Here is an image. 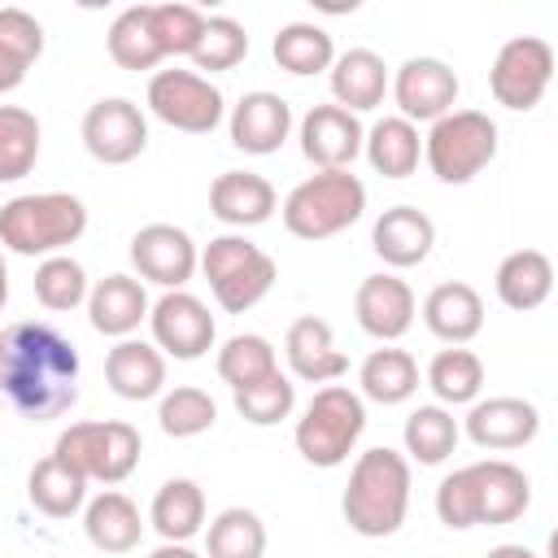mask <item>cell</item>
Returning a JSON list of instances; mask_svg holds the SVG:
<instances>
[{"mask_svg":"<svg viewBox=\"0 0 558 558\" xmlns=\"http://www.w3.org/2000/svg\"><path fill=\"white\" fill-rule=\"evenodd\" d=\"M0 397L31 423L61 418L78 401V349L48 323L0 331Z\"/></svg>","mask_w":558,"mask_h":558,"instance_id":"obj_1","label":"cell"},{"mask_svg":"<svg viewBox=\"0 0 558 558\" xmlns=\"http://www.w3.org/2000/svg\"><path fill=\"white\" fill-rule=\"evenodd\" d=\"M340 510L357 536H371V541L392 536L410 510V458L388 445L357 453Z\"/></svg>","mask_w":558,"mask_h":558,"instance_id":"obj_2","label":"cell"},{"mask_svg":"<svg viewBox=\"0 0 558 558\" xmlns=\"http://www.w3.org/2000/svg\"><path fill=\"white\" fill-rule=\"evenodd\" d=\"M87 231V205L70 192H31L0 205V244L17 257H52Z\"/></svg>","mask_w":558,"mask_h":558,"instance_id":"obj_3","label":"cell"},{"mask_svg":"<svg viewBox=\"0 0 558 558\" xmlns=\"http://www.w3.org/2000/svg\"><path fill=\"white\" fill-rule=\"evenodd\" d=\"M279 214L296 240H331L366 214V183L353 170H318L283 196Z\"/></svg>","mask_w":558,"mask_h":558,"instance_id":"obj_4","label":"cell"},{"mask_svg":"<svg viewBox=\"0 0 558 558\" xmlns=\"http://www.w3.org/2000/svg\"><path fill=\"white\" fill-rule=\"evenodd\" d=\"M362 432H366V401L344 384H323L310 397L305 414L296 418L292 440H296V453L310 466L327 471V466H340L353 453Z\"/></svg>","mask_w":558,"mask_h":558,"instance_id":"obj_5","label":"cell"},{"mask_svg":"<svg viewBox=\"0 0 558 558\" xmlns=\"http://www.w3.org/2000/svg\"><path fill=\"white\" fill-rule=\"evenodd\" d=\"M209 279V292L214 301L227 310V314H244L253 310L279 279V266L266 248H257L253 240L244 235H214L205 248H201V262H196Z\"/></svg>","mask_w":558,"mask_h":558,"instance_id":"obj_6","label":"cell"},{"mask_svg":"<svg viewBox=\"0 0 558 558\" xmlns=\"http://www.w3.org/2000/svg\"><path fill=\"white\" fill-rule=\"evenodd\" d=\"M140 432L122 418H92V423H70L57 445L52 458H61L70 471H78L87 484H122L135 466H140Z\"/></svg>","mask_w":558,"mask_h":558,"instance_id":"obj_7","label":"cell"},{"mask_svg":"<svg viewBox=\"0 0 558 558\" xmlns=\"http://www.w3.org/2000/svg\"><path fill=\"white\" fill-rule=\"evenodd\" d=\"M423 157L440 183H471L497 157V122L480 109H449L423 135Z\"/></svg>","mask_w":558,"mask_h":558,"instance_id":"obj_8","label":"cell"},{"mask_svg":"<svg viewBox=\"0 0 558 558\" xmlns=\"http://www.w3.org/2000/svg\"><path fill=\"white\" fill-rule=\"evenodd\" d=\"M148 109H153V118H161L166 126H174L183 135H209L222 122L227 100L196 70H157L148 78Z\"/></svg>","mask_w":558,"mask_h":558,"instance_id":"obj_9","label":"cell"},{"mask_svg":"<svg viewBox=\"0 0 558 558\" xmlns=\"http://www.w3.org/2000/svg\"><path fill=\"white\" fill-rule=\"evenodd\" d=\"M549 83H554V48L541 35H514L497 48L493 70H488V87L497 105L527 113L541 105Z\"/></svg>","mask_w":558,"mask_h":558,"instance_id":"obj_10","label":"cell"},{"mask_svg":"<svg viewBox=\"0 0 558 558\" xmlns=\"http://www.w3.org/2000/svg\"><path fill=\"white\" fill-rule=\"evenodd\" d=\"M148 327H153V344L166 353V357H179V362H196L214 349V336H218V323L209 314V305L192 292H161L153 305H148Z\"/></svg>","mask_w":558,"mask_h":558,"instance_id":"obj_11","label":"cell"},{"mask_svg":"<svg viewBox=\"0 0 558 558\" xmlns=\"http://www.w3.org/2000/svg\"><path fill=\"white\" fill-rule=\"evenodd\" d=\"M83 148L105 166H126L148 148V118L126 96H105L83 113Z\"/></svg>","mask_w":558,"mask_h":558,"instance_id":"obj_12","label":"cell"},{"mask_svg":"<svg viewBox=\"0 0 558 558\" xmlns=\"http://www.w3.org/2000/svg\"><path fill=\"white\" fill-rule=\"evenodd\" d=\"M388 87H392V100H397L401 118L414 122V126L445 118L458 105V92H462L453 65L440 61V57H410V61H401L397 74L388 78Z\"/></svg>","mask_w":558,"mask_h":558,"instance_id":"obj_13","label":"cell"},{"mask_svg":"<svg viewBox=\"0 0 558 558\" xmlns=\"http://www.w3.org/2000/svg\"><path fill=\"white\" fill-rule=\"evenodd\" d=\"M196 262H201V253H196L192 235L183 227H174V222H148V227H140L131 235L135 275L157 283V288H166V292H179L196 275Z\"/></svg>","mask_w":558,"mask_h":558,"instance_id":"obj_14","label":"cell"},{"mask_svg":"<svg viewBox=\"0 0 558 558\" xmlns=\"http://www.w3.org/2000/svg\"><path fill=\"white\" fill-rule=\"evenodd\" d=\"M471 480V506H475V527H501L523 519V510L532 506V480L523 475V466L506 462V458H484L466 466Z\"/></svg>","mask_w":558,"mask_h":558,"instance_id":"obj_15","label":"cell"},{"mask_svg":"<svg viewBox=\"0 0 558 558\" xmlns=\"http://www.w3.org/2000/svg\"><path fill=\"white\" fill-rule=\"evenodd\" d=\"M301 153L310 166L318 170H349L353 157L362 153V122L357 113L340 109V105H314L305 118H301Z\"/></svg>","mask_w":558,"mask_h":558,"instance_id":"obj_16","label":"cell"},{"mask_svg":"<svg viewBox=\"0 0 558 558\" xmlns=\"http://www.w3.org/2000/svg\"><path fill=\"white\" fill-rule=\"evenodd\" d=\"M462 432L480 449H523L541 432V410L523 397H484V401H471Z\"/></svg>","mask_w":558,"mask_h":558,"instance_id":"obj_17","label":"cell"},{"mask_svg":"<svg viewBox=\"0 0 558 558\" xmlns=\"http://www.w3.org/2000/svg\"><path fill=\"white\" fill-rule=\"evenodd\" d=\"M353 314L366 336L392 344L414 327V292L397 275H366L353 292Z\"/></svg>","mask_w":558,"mask_h":558,"instance_id":"obj_18","label":"cell"},{"mask_svg":"<svg viewBox=\"0 0 558 558\" xmlns=\"http://www.w3.org/2000/svg\"><path fill=\"white\" fill-rule=\"evenodd\" d=\"M227 126H231V144L240 153L266 157V153H279L283 140L292 135V105L279 92H244L231 105Z\"/></svg>","mask_w":558,"mask_h":558,"instance_id":"obj_19","label":"cell"},{"mask_svg":"<svg viewBox=\"0 0 558 558\" xmlns=\"http://www.w3.org/2000/svg\"><path fill=\"white\" fill-rule=\"evenodd\" d=\"M432 244H436V222L414 205H392L371 227V248L392 270H410V266L427 262Z\"/></svg>","mask_w":558,"mask_h":558,"instance_id":"obj_20","label":"cell"},{"mask_svg":"<svg viewBox=\"0 0 558 558\" xmlns=\"http://www.w3.org/2000/svg\"><path fill=\"white\" fill-rule=\"evenodd\" d=\"M283 353H288L292 375L305 379V384H336V379L349 371V357L336 349L331 323L318 318V314H301V318L288 327Z\"/></svg>","mask_w":558,"mask_h":558,"instance_id":"obj_21","label":"cell"},{"mask_svg":"<svg viewBox=\"0 0 558 558\" xmlns=\"http://www.w3.org/2000/svg\"><path fill=\"white\" fill-rule=\"evenodd\" d=\"M279 209V196L266 174L253 170H222L209 183V214L227 227H262Z\"/></svg>","mask_w":558,"mask_h":558,"instance_id":"obj_22","label":"cell"},{"mask_svg":"<svg viewBox=\"0 0 558 558\" xmlns=\"http://www.w3.org/2000/svg\"><path fill=\"white\" fill-rule=\"evenodd\" d=\"M105 379L122 401H153L166 392V353L148 340H118L105 357Z\"/></svg>","mask_w":558,"mask_h":558,"instance_id":"obj_23","label":"cell"},{"mask_svg":"<svg viewBox=\"0 0 558 558\" xmlns=\"http://www.w3.org/2000/svg\"><path fill=\"white\" fill-rule=\"evenodd\" d=\"M87 318L100 336L126 340L148 318V292L135 275H105L87 292Z\"/></svg>","mask_w":558,"mask_h":558,"instance_id":"obj_24","label":"cell"},{"mask_svg":"<svg viewBox=\"0 0 558 558\" xmlns=\"http://www.w3.org/2000/svg\"><path fill=\"white\" fill-rule=\"evenodd\" d=\"M423 323L436 340L445 344H466L484 331V301L471 283L462 279H449V283H436L423 301Z\"/></svg>","mask_w":558,"mask_h":558,"instance_id":"obj_25","label":"cell"},{"mask_svg":"<svg viewBox=\"0 0 558 558\" xmlns=\"http://www.w3.org/2000/svg\"><path fill=\"white\" fill-rule=\"evenodd\" d=\"M83 532L100 554H131L144 536V519L126 493L105 488L83 506Z\"/></svg>","mask_w":558,"mask_h":558,"instance_id":"obj_26","label":"cell"},{"mask_svg":"<svg viewBox=\"0 0 558 558\" xmlns=\"http://www.w3.org/2000/svg\"><path fill=\"white\" fill-rule=\"evenodd\" d=\"M388 65L379 52L371 48H349L331 61V96L340 109L349 113H366L375 105H384V92H388Z\"/></svg>","mask_w":558,"mask_h":558,"instance_id":"obj_27","label":"cell"},{"mask_svg":"<svg viewBox=\"0 0 558 558\" xmlns=\"http://www.w3.org/2000/svg\"><path fill=\"white\" fill-rule=\"evenodd\" d=\"M493 283H497V296H501L506 310L527 314V310H536V305L549 301V292H554V262L541 248L506 253L501 266H497V275H493Z\"/></svg>","mask_w":558,"mask_h":558,"instance_id":"obj_28","label":"cell"},{"mask_svg":"<svg viewBox=\"0 0 558 558\" xmlns=\"http://www.w3.org/2000/svg\"><path fill=\"white\" fill-rule=\"evenodd\" d=\"M362 153L371 161L375 174L384 179H410L418 170V157H423V135L414 122H405L401 113L392 118H379L366 135H362Z\"/></svg>","mask_w":558,"mask_h":558,"instance_id":"obj_29","label":"cell"},{"mask_svg":"<svg viewBox=\"0 0 558 558\" xmlns=\"http://www.w3.org/2000/svg\"><path fill=\"white\" fill-rule=\"evenodd\" d=\"M148 523L161 541L187 545L205 527V488L196 480H166L148 506Z\"/></svg>","mask_w":558,"mask_h":558,"instance_id":"obj_30","label":"cell"},{"mask_svg":"<svg viewBox=\"0 0 558 558\" xmlns=\"http://www.w3.org/2000/svg\"><path fill=\"white\" fill-rule=\"evenodd\" d=\"M357 397L375 405H401L418 392V362L405 349H371L357 366Z\"/></svg>","mask_w":558,"mask_h":558,"instance_id":"obj_31","label":"cell"},{"mask_svg":"<svg viewBox=\"0 0 558 558\" xmlns=\"http://www.w3.org/2000/svg\"><path fill=\"white\" fill-rule=\"evenodd\" d=\"M26 497L39 514L48 519H70L87 506V480L78 471H70L61 458H39L31 466V480H26Z\"/></svg>","mask_w":558,"mask_h":558,"instance_id":"obj_32","label":"cell"},{"mask_svg":"<svg viewBox=\"0 0 558 558\" xmlns=\"http://www.w3.org/2000/svg\"><path fill=\"white\" fill-rule=\"evenodd\" d=\"M458 436H462V427L449 405H418V410H410V418L401 427L405 453L418 466H440L458 449Z\"/></svg>","mask_w":558,"mask_h":558,"instance_id":"obj_33","label":"cell"},{"mask_svg":"<svg viewBox=\"0 0 558 558\" xmlns=\"http://www.w3.org/2000/svg\"><path fill=\"white\" fill-rule=\"evenodd\" d=\"M427 388L436 392V405H471L484 388V362L480 353L449 344L427 362Z\"/></svg>","mask_w":558,"mask_h":558,"instance_id":"obj_34","label":"cell"},{"mask_svg":"<svg viewBox=\"0 0 558 558\" xmlns=\"http://www.w3.org/2000/svg\"><path fill=\"white\" fill-rule=\"evenodd\" d=\"M270 52H275L279 70H288V74H296V78L323 74V70H331V61H336L331 35H327L323 26H314V22H288V26H279Z\"/></svg>","mask_w":558,"mask_h":558,"instance_id":"obj_35","label":"cell"},{"mask_svg":"<svg viewBox=\"0 0 558 558\" xmlns=\"http://www.w3.org/2000/svg\"><path fill=\"white\" fill-rule=\"evenodd\" d=\"M266 554V523L248 506H227L205 527V558H262Z\"/></svg>","mask_w":558,"mask_h":558,"instance_id":"obj_36","label":"cell"},{"mask_svg":"<svg viewBox=\"0 0 558 558\" xmlns=\"http://www.w3.org/2000/svg\"><path fill=\"white\" fill-rule=\"evenodd\" d=\"M39 161V118L22 105H0V183H17Z\"/></svg>","mask_w":558,"mask_h":558,"instance_id":"obj_37","label":"cell"},{"mask_svg":"<svg viewBox=\"0 0 558 558\" xmlns=\"http://www.w3.org/2000/svg\"><path fill=\"white\" fill-rule=\"evenodd\" d=\"M109 57L122 65V70H157L166 57L153 39V26H148V4H131L122 9L113 22H109Z\"/></svg>","mask_w":558,"mask_h":558,"instance_id":"obj_38","label":"cell"},{"mask_svg":"<svg viewBox=\"0 0 558 558\" xmlns=\"http://www.w3.org/2000/svg\"><path fill=\"white\" fill-rule=\"evenodd\" d=\"M92 283H87V270L83 262H74L70 253H52L35 266V301L52 314H65V310H78L87 301Z\"/></svg>","mask_w":558,"mask_h":558,"instance_id":"obj_39","label":"cell"},{"mask_svg":"<svg viewBox=\"0 0 558 558\" xmlns=\"http://www.w3.org/2000/svg\"><path fill=\"white\" fill-rule=\"evenodd\" d=\"M279 371V357H275V344L257 331H244V336H231L222 349H218V379L235 388H248L266 375Z\"/></svg>","mask_w":558,"mask_h":558,"instance_id":"obj_40","label":"cell"},{"mask_svg":"<svg viewBox=\"0 0 558 558\" xmlns=\"http://www.w3.org/2000/svg\"><path fill=\"white\" fill-rule=\"evenodd\" d=\"M157 423L166 436L174 440H187V436H201L218 423V405L205 388L196 384H179L170 392H161V405H157Z\"/></svg>","mask_w":558,"mask_h":558,"instance_id":"obj_41","label":"cell"},{"mask_svg":"<svg viewBox=\"0 0 558 558\" xmlns=\"http://www.w3.org/2000/svg\"><path fill=\"white\" fill-rule=\"evenodd\" d=\"M235 410L253 427H275L296 410V384L283 371H275L248 388H235Z\"/></svg>","mask_w":558,"mask_h":558,"instance_id":"obj_42","label":"cell"},{"mask_svg":"<svg viewBox=\"0 0 558 558\" xmlns=\"http://www.w3.org/2000/svg\"><path fill=\"white\" fill-rule=\"evenodd\" d=\"M248 57V31L235 22V17H205V31H201V39H196V48H192V61H196V70H209V74H218V70H231V65H240Z\"/></svg>","mask_w":558,"mask_h":558,"instance_id":"obj_43","label":"cell"},{"mask_svg":"<svg viewBox=\"0 0 558 558\" xmlns=\"http://www.w3.org/2000/svg\"><path fill=\"white\" fill-rule=\"evenodd\" d=\"M148 26L161 57H192L205 31V13L196 4H148Z\"/></svg>","mask_w":558,"mask_h":558,"instance_id":"obj_44","label":"cell"},{"mask_svg":"<svg viewBox=\"0 0 558 558\" xmlns=\"http://www.w3.org/2000/svg\"><path fill=\"white\" fill-rule=\"evenodd\" d=\"M0 48L9 57H17L22 65H35L39 52H44V26L35 13L17 9V4H4L0 9Z\"/></svg>","mask_w":558,"mask_h":558,"instance_id":"obj_45","label":"cell"},{"mask_svg":"<svg viewBox=\"0 0 558 558\" xmlns=\"http://www.w3.org/2000/svg\"><path fill=\"white\" fill-rule=\"evenodd\" d=\"M26 70H31V65H22L17 57H9V52L0 48V96H4V92H13V87H22Z\"/></svg>","mask_w":558,"mask_h":558,"instance_id":"obj_46","label":"cell"},{"mask_svg":"<svg viewBox=\"0 0 558 558\" xmlns=\"http://www.w3.org/2000/svg\"><path fill=\"white\" fill-rule=\"evenodd\" d=\"M148 558H205V554H196L192 545H174V541H161V545H157Z\"/></svg>","mask_w":558,"mask_h":558,"instance_id":"obj_47","label":"cell"},{"mask_svg":"<svg viewBox=\"0 0 558 558\" xmlns=\"http://www.w3.org/2000/svg\"><path fill=\"white\" fill-rule=\"evenodd\" d=\"M484 558H536L527 545H493Z\"/></svg>","mask_w":558,"mask_h":558,"instance_id":"obj_48","label":"cell"},{"mask_svg":"<svg viewBox=\"0 0 558 558\" xmlns=\"http://www.w3.org/2000/svg\"><path fill=\"white\" fill-rule=\"evenodd\" d=\"M4 301H9V266L0 257V310H4Z\"/></svg>","mask_w":558,"mask_h":558,"instance_id":"obj_49","label":"cell"}]
</instances>
